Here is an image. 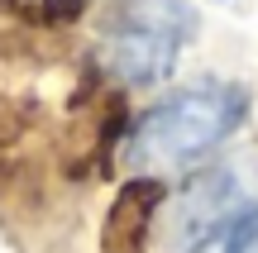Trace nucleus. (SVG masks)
I'll return each mask as SVG.
<instances>
[{
  "mask_svg": "<svg viewBox=\"0 0 258 253\" xmlns=\"http://www.w3.org/2000/svg\"><path fill=\"white\" fill-rule=\"evenodd\" d=\"M5 10H15L29 24H72L86 15V0H5Z\"/></svg>",
  "mask_w": 258,
  "mask_h": 253,
  "instance_id": "39448f33",
  "label": "nucleus"
},
{
  "mask_svg": "<svg viewBox=\"0 0 258 253\" xmlns=\"http://www.w3.org/2000/svg\"><path fill=\"white\" fill-rule=\"evenodd\" d=\"M230 253H258V220H249V225L230 239Z\"/></svg>",
  "mask_w": 258,
  "mask_h": 253,
  "instance_id": "423d86ee",
  "label": "nucleus"
},
{
  "mask_svg": "<svg viewBox=\"0 0 258 253\" xmlns=\"http://www.w3.org/2000/svg\"><path fill=\"white\" fill-rule=\"evenodd\" d=\"M191 34L196 10L186 0H110L96 24V67L120 86H158Z\"/></svg>",
  "mask_w": 258,
  "mask_h": 253,
  "instance_id": "f03ea898",
  "label": "nucleus"
},
{
  "mask_svg": "<svg viewBox=\"0 0 258 253\" xmlns=\"http://www.w3.org/2000/svg\"><path fill=\"white\" fill-rule=\"evenodd\" d=\"M249 115V86L206 76V81L177 86L158 105L139 115V124L120 139V162L139 177H163V172L191 167L206 153H215Z\"/></svg>",
  "mask_w": 258,
  "mask_h": 253,
  "instance_id": "f257e3e1",
  "label": "nucleus"
},
{
  "mask_svg": "<svg viewBox=\"0 0 258 253\" xmlns=\"http://www.w3.org/2000/svg\"><path fill=\"white\" fill-rule=\"evenodd\" d=\"M258 220V139L215 158L182 187L167 215V253H211Z\"/></svg>",
  "mask_w": 258,
  "mask_h": 253,
  "instance_id": "7ed1b4c3",
  "label": "nucleus"
},
{
  "mask_svg": "<svg viewBox=\"0 0 258 253\" xmlns=\"http://www.w3.org/2000/svg\"><path fill=\"white\" fill-rule=\"evenodd\" d=\"M163 206V182L153 177H129L120 196L110 201L101 225V253H148L153 234V215Z\"/></svg>",
  "mask_w": 258,
  "mask_h": 253,
  "instance_id": "20e7f679",
  "label": "nucleus"
}]
</instances>
